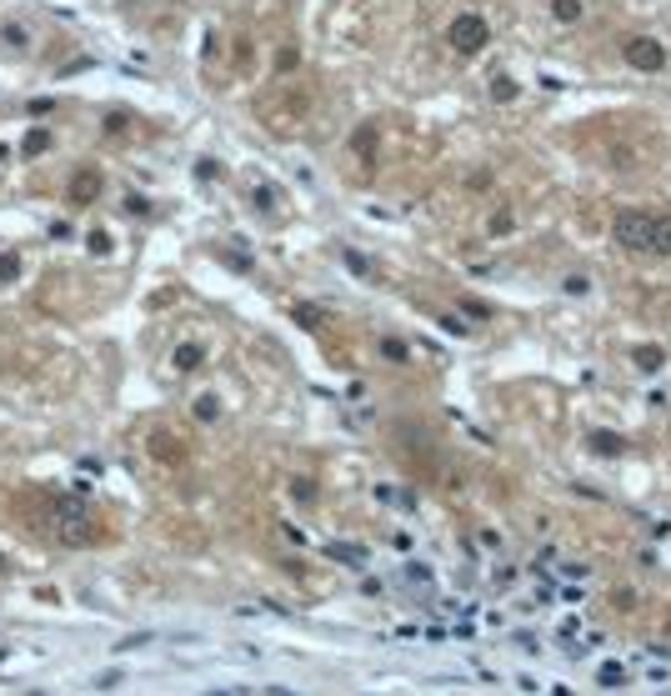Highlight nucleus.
<instances>
[{"label": "nucleus", "mask_w": 671, "mask_h": 696, "mask_svg": "<svg viewBox=\"0 0 671 696\" xmlns=\"http://www.w3.org/2000/svg\"><path fill=\"white\" fill-rule=\"evenodd\" d=\"M311 491H316V486H311V481H291V496H296V501H316V496H311Z\"/></svg>", "instance_id": "nucleus-25"}, {"label": "nucleus", "mask_w": 671, "mask_h": 696, "mask_svg": "<svg viewBox=\"0 0 671 696\" xmlns=\"http://www.w3.org/2000/svg\"><path fill=\"white\" fill-rule=\"evenodd\" d=\"M586 447H592L596 457H621V451H627V441H621L617 431H592V436H586Z\"/></svg>", "instance_id": "nucleus-6"}, {"label": "nucleus", "mask_w": 671, "mask_h": 696, "mask_svg": "<svg viewBox=\"0 0 671 696\" xmlns=\"http://www.w3.org/2000/svg\"><path fill=\"white\" fill-rule=\"evenodd\" d=\"M381 351H386V361H406V346H401V341H381Z\"/></svg>", "instance_id": "nucleus-24"}, {"label": "nucleus", "mask_w": 671, "mask_h": 696, "mask_svg": "<svg viewBox=\"0 0 671 696\" xmlns=\"http://www.w3.org/2000/svg\"><path fill=\"white\" fill-rule=\"evenodd\" d=\"M146 642H151V636H146V631H141V636H126V642L116 646V656H120V652H136V646H146Z\"/></svg>", "instance_id": "nucleus-27"}, {"label": "nucleus", "mask_w": 671, "mask_h": 696, "mask_svg": "<svg viewBox=\"0 0 671 696\" xmlns=\"http://www.w3.org/2000/svg\"><path fill=\"white\" fill-rule=\"evenodd\" d=\"M216 416H221L216 396H201V401H195V421H216Z\"/></svg>", "instance_id": "nucleus-15"}, {"label": "nucleus", "mask_w": 671, "mask_h": 696, "mask_svg": "<svg viewBox=\"0 0 671 696\" xmlns=\"http://www.w3.org/2000/svg\"><path fill=\"white\" fill-rule=\"evenodd\" d=\"M166 451V461H181V447H175L171 436H156V457H161Z\"/></svg>", "instance_id": "nucleus-18"}, {"label": "nucleus", "mask_w": 671, "mask_h": 696, "mask_svg": "<svg viewBox=\"0 0 671 696\" xmlns=\"http://www.w3.org/2000/svg\"><path fill=\"white\" fill-rule=\"evenodd\" d=\"M296 321H301L306 331H321V321H326V315L316 311V306H296Z\"/></svg>", "instance_id": "nucleus-16"}, {"label": "nucleus", "mask_w": 671, "mask_h": 696, "mask_svg": "<svg viewBox=\"0 0 671 696\" xmlns=\"http://www.w3.org/2000/svg\"><path fill=\"white\" fill-rule=\"evenodd\" d=\"M195 175H201V181H216L221 165H216V161H201V165H195Z\"/></svg>", "instance_id": "nucleus-26"}, {"label": "nucleus", "mask_w": 671, "mask_h": 696, "mask_svg": "<svg viewBox=\"0 0 671 696\" xmlns=\"http://www.w3.org/2000/svg\"><path fill=\"white\" fill-rule=\"evenodd\" d=\"M326 556H331V561H347V566H361V561H366V552H361V546H341V542L326 546Z\"/></svg>", "instance_id": "nucleus-10"}, {"label": "nucleus", "mask_w": 671, "mask_h": 696, "mask_svg": "<svg viewBox=\"0 0 671 696\" xmlns=\"http://www.w3.org/2000/svg\"><path fill=\"white\" fill-rule=\"evenodd\" d=\"M15 276H21V256L6 250V256H0V281H15Z\"/></svg>", "instance_id": "nucleus-17"}, {"label": "nucleus", "mask_w": 671, "mask_h": 696, "mask_svg": "<svg viewBox=\"0 0 671 696\" xmlns=\"http://www.w3.org/2000/svg\"><path fill=\"white\" fill-rule=\"evenodd\" d=\"M621 55H627V66L641 71V76H657V71H667V45L651 41V35H631V41L621 45Z\"/></svg>", "instance_id": "nucleus-4"}, {"label": "nucleus", "mask_w": 671, "mask_h": 696, "mask_svg": "<svg viewBox=\"0 0 671 696\" xmlns=\"http://www.w3.org/2000/svg\"><path fill=\"white\" fill-rule=\"evenodd\" d=\"M201 361H206V351L195 346V341H181V346H175V356H171V366L175 371H195Z\"/></svg>", "instance_id": "nucleus-7"}, {"label": "nucleus", "mask_w": 671, "mask_h": 696, "mask_svg": "<svg viewBox=\"0 0 671 696\" xmlns=\"http://www.w3.org/2000/svg\"><path fill=\"white\" fill-rule=\"evenodd\" d=\"M211 696H231V692H211Z\"/></svg>", "instance_id": "nucleus-28"}, {"label": "nucleus", "mask_w": 671, "mask_h": 696, "mask_svg": "<svg viewBox=\"0 0 671 696\" xmlns=\"http://www.w3.org/2000/svg\"><path fill=\"white\" fill-rule=\"evenodd\" d=\"M347 266H351V271H356V276H376L366 261H361V250H347Z\"/></svg>", "instance_id": "nucleus-23"}, {"label": "nucleus", "mask_w": 671, "mask_h": 696, "mask_svg": "<svg viewBox=\"0 0 671 696\" xmlns=\"http://www.w3.org/2000/svg\"><path fill=\"white\" fill-rule=\"evenodd\" d=\"M487 231H491V236H507V231H511V216H507V211H501V216H491Z\"/></svg>", "instance_id": "nucleus-22"}, {"label": "nucleus", "mask_w": 671, "mask_h": 696, "mask_svg": "<svg viewBox=\"0 0 671 696\" xmlns=\"http://www.w3.org/2000/svg\"><path fill=\"white\" fill-rule=\"evenodd\" d=\"M100 185L106 181H100L96 165H81V171L71 175V185H65V201H71V206H90V201L100 196Z\"/></svg>", "instance_id": "nucleus-5"}, {"label": "nucleus", "mask_w": 671, "mask_h": 696, "mask_svg": "<svg viewBox=\"0 0 671 696\" xmlns=\"http://www.w3.org/2000/svg\"><path fill=\"white\" fill-rule=\"evenodd\" d=\"M611 236L627 250H657L671 256V216H647V211H617L611 221Z\"/></svg>", "instance_id": "nucleus-1"}, {"label": "nucleus", "mask_w": 671, "mask_h": 696, "mask_svg": "<svg viewBox=\"0 0 671 696\" xmlns=\"http://www.w3.org/2000/svg\"><path fill=\"white\" fill-rule=\"evenodd\" d=\"M86 246L96 250V256H106V250H110V236H106V231H90V236H86Z\"/></svg>", "instance_id": "nucleus-19"}, {"label": "nucleus", "mask_w": 671, "mask_h": 696, "mask_svg": "<svg viewBox=\"0 0 671 696\" xmlns=\"http://www.w3.org/2000/svg\"><path fill=\"white\" fill-rule=\"evenodd\" d=\"M631 361H637L641 371H661V366H667V351H661V346H637V351H631Z\"/></svg>", "instance_id": "nucleus-8"}, {"label": "nucleus", "mask_w": 671, "mask_h": 696, "mask_svg": "<svg viewBox=\"0 0 671 696\" xmlns=\"http://www.w3.org/2000/svg\"><path fill=\"white\" fill-rule=\"evenodd\" d=\"M406 587H432V566H422V561H416V566H406Z\"/></svg>", "instance_id": "nucleus-13"}, {"label": "nucleus", "mask_w": 671, "mask_h": 696, "mask_svg": "<svg viewBox=\"0 0 671 696\" xmlns=\"http://www.w3.org/2000/svg\"><path fill=\"white\" fill-rule=\"evenodd\" d=\"M351 151H356L361 161H371V156H376V126H361V131L351 136Z\"/></svg>", "instance_id": "nucleus-9"}, {"label": "nucleus", "mask_w": 671, "mask_h": 696, "mask_svg": "<svg viewBox=\"0 0 671 696\" xmlns=\"http://www.w3.org/2000/svg\"><path fill=\"white\" fill-rule=\"evenodd\" d=\"M296 66H301V55L296 51H276V71H296Z\"/></svg>", "instance_id": "nucleus-20"}, {"label": "nucleus", "mask_w": 671, "mask_h": 696, "mask_svg": "<svg viewBox=\"0 0 671 696\" xmlns=\"http://www.w3.org/2000/svg\"><path fill=\"white\" fill-rule=\"evenodd\" d=\"M45 532H51L61 546H86V542H90V532H96V522H90L86 501H76V496H55L51 506H45Z\"/></svg>", "instance_id": "nucleus-2"}, {"label": "nucleus", "mask_w": 671, "mask_h": 696, "mask_svg": "<svg viewBox=\"0 0 671 696\" xmlns=\"http://www.w3.org/2000/svg\"><path fill=\"white\" fill-rule=\"evenodd\" d=\"M446 41H451L456 55H481L491 45V25L487 15H456L451 31H446Z\"/></svg>", "instance_id": "nucleus-3"}, {"label": "nucleus", "mask_w": 671, "mask_h": 696, "mask_svg": "<svg viewBox=\"0 0 671 696\" xmlns=\"http://www.w3.org/2000/svg\"><path fill=\"white\" fill-rule=\"evenodd\" d=\"M592 291V281H586V276H566V296H586Z\"/></svg>", "instance_id": "nucleus-21"}, {"label": "nucleus", "mask_w": 671, "mask_h": 696, "mask_svg": "<svg viewBox=\"0 0 671 696\" xmlns=\"http://www.w3.org/2000/svg\"><path fill=\"white\" fill-rule=\"evenodd\" d=\"M0 566H6V561H0Z\"/></svg>", "instance_id": "nucleus-29"}, {"label": "nucleus", "mask_w": 671, "mask_h": 696, "mask_svg": "<svg viewBox=\"0 0 671 696\" xmlns=\"http://www.w3.org/2000/svg\"><path fill=\"white\" fill-rule=\"evenodd\" d=\"M552 15L562 25H572V21H582V0H552Z\"/></svg>", "instance_id": "nucleus-11"}, {"label": "nucleus", "mask_w": 671, "mask_h": 696, "mask_svg": "<svg viewBox=\"0 0 671 696\" xmlns=\"http://www.w3.org/2000/svg\"><path fill=\"white\" fill-rule=\"evenodd\" d=\"M491 96H497V100H516V81H511V76H491Z\"/></svg>", "instance_id": "nucleus-14"}, {"label": "nucleus", "mask_w": 671, "mask_h": 696, "mask_svg": "<svg viewBox=\"0 0 671 696\" xmlns=\"http://www.w3.org/2000/svg\"><path fill=\"white\" fill-rule=\"evenodd\" d=\"M45 151H51V131H31V136H25L21 156H45Z\"/></svg>", "instance_id": "nucleus-12"}]
</instances>
